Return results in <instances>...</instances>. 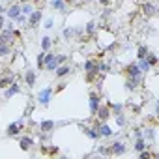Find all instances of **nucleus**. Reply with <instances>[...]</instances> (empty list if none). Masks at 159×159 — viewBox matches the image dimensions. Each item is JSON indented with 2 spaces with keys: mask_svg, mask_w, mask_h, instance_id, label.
Instances as JSON below:
<instances>
[{
  "mask_svg": "<svg viewBox=\"0 0 159 159\" xmlns=\"http://www.w3.org/2000/svg\"><path fill=\"white\" fill-rule=\"evenodd\" d=\"M51 96H52V88H43V90L38 94V101H39V105L47 107L49 101H51Z\"/></svg>",
  "mask_w": 159,
  "mask_h": 159,
  "instance_id": "obj_1",
  "label": "nucleus"
},
{
  "mask_svg": "<svg viewBox=\"0 0 159 159\" xmlns=\"http://www.w3.org/2000/svg\"><path fill=\"white\" fill-rule=\"evenodd\" d=\"M41 17H43V15H41V10H34V11L28 15V26H30V28H36V26L39 25V21H41Z\"/></svg>",
  "mask_w": 159,
  "mask_h": 159,
  "instance_id": "obj_2",
  "label": "nucleus"
},
{
  "mask_svg": "<svg viewBox=\"0 0 159 159\" xmlns=\"http://www.w3.org/2000/svg\"><path fill=\"white\" fill-rule=\"evenodd\" d=\"M99 105H101V98H99V94L92 92V94H90V112H92L94 116H96V112H98Z\"/></svg>",
  "mask_w": 159,
  "mask_h": 159,
  "instance_id": "obj_3",
  "label": "nucleus"
},
{
  "mask_svg": "<svg viewBox=\"0 0 159 159\" xmlns=\"http://www.w3.org/2000/svg\"><path fill=\"white\" fill-rule=\"evenodd\" d=\"M109 153H114V155H122V153H125V144L120 142V140H116L114 144L109 146Z\"/></svg>",
  "mask_w": 159,
  "mask_h": 159,
  "instance_id": "obj_4",
  "label": "nucleus"
},
{
  "mask_svg": "<svg viewBox=\"0 0 159 159\" xmlns=\"http://www.w3.org/2000/svg\"><path fill=\"white\" fill-rule=\"evenodd\" d=\"M25 84H26L28 88H32V86L36 84V73H34L32 69H25Z\"/></svg>",
  "mask_w": 159,
  "mask_h": 159,
  "instance_id": "obj_5",
  "label": "nucleus"
},
{
  "mask_svg": "<svg viewBox=\"0 0 159 159\" xmlns=\"http://www.w3.org/2000/svg\"><path fill=\"white\" fill-rule=\"evenodd\" d=\"M142 13H144L146 17H153V15L157 13L155 4H152V2H144V4H142Z\"/></svg>",
  "mask_w": 159,
  "mask_h": 159,
  "instance_id": "obj_6",
  "label": "nucleus"
},
{
  "mask_svg": "<svg viewBox=\"0 0 159 159\" xmlns=\"http://www.w3.org/2000/svg\"><path fill=\"white\" fill-rule=\"evenodd\" d=\"M15 94H21V86H19L17 83H13L11 86H8V88H6V92H4V98H6V99H10V98H13Z\"/></svg>",
  "mask_w": 159,
  "mask_h": 159,
  "instance_id": "obj_7",
  "label": "nucleus"
},
{
  "mask_svg": "<svg viewBox=\"0 0 159 159\" xmlns=\"http://www.w3.org/2000/svg\"><path fill=\"white\" fill-rule=\"evenodd\" d=\"M21 125H23L21 122H13V124H10V125H8V131H6L8 137H17V135L21 133Z\"/></svg>",
  "mask_w": 159,
  "mask_h": 159,
  "instance_id": "obj_8",
  "label": "nucleus"
},
{
  "mask_svg": "<svg viewBox=\"0 0 159 159\" xmlns=\"http://www.w3.org/2000/svg\"><path fill=\"white\" fill-rule=\"evenodd\" d=\"M98 60H86L84 62V71L86 73H99V69H98Z\"/></svg>",
  "mask_w": 159,
  "mask_h": 159,
  "instance_id": "obj_9",
  "label": "nucleus"
},
{
  "mask_svg": "<svg viewBox=\"0 0 159 159\" xmlns=\"http://www.w3.org/2000/svg\"><path fill=\"white\" fill-rule=\"evenodd\" d=\"M140 75H142V71L139 69V66H137V64H129V66H127V77L140 79Z\"/></svg>",
  "mask_w": 159,
  "mask_h": 159,
  "instance_id": "obj_10",
  "label": "nucleus"
},
{
  "mask_svg": "<svg viewBox=\"0 0 159 159\" xmlns=\"http://www.w3.org/2000/svg\"><path fill=\"white\" fill-rule=\"evenodd\" d=\"M6 13H8L10 19H17V17L21 15V6H19V4H13V6H10V8L6 10Z\"/></svg>",
  "mask_w": 159,
  "mask_h": 159,
  "instance_id": "obj_11",
  "label": "nucleus"
},
{
  "mask_svg": "<svg viewBox=\"0 0 159 159\" xmlns=\"http://www.w3.org/2000/svg\"><path fill=\"white\" fill-rule=\"evenodd\" d=\"M54 127H56V124H54L52 120H43V122L39 124V131H43V133H51Z\"/></svg>",
  "mask_w": 159,
  "mask_h": 159,
  "instance_id": "obj_12",
  "label": "nucleus"
},
{
  "mask_svg": "<svg viewBox=\"0 0 159 159\" xmlns=\"http://www.w3.org/2000/svg\"><path fill=\"white\" fill-rule=\"evenodd\" d=\"M98 133H99V137H112V135H114V131H112L107 124H99V125H98Z\"/></svg>",
  "mask_w": 159,
  "mask_h": 159,
  "instance_id": "obj_13",
  "label": "nucleus"
},
{
  "mask_svg": "<svg viewBox=\"0 0 159 159\" xmlns=\"http://www.w3.org/2000/svg\"><path fill=\"white\" fill-rule=\"evenodd\" d=\"M32 144H34V140H32L30 137H21V139H19V146H21L25 152H28V150L32 148Z\"/></svg>",
  "mask_w": 159,
  "mask_h": 159,
  "instance_id": "obj_14",
  "label": "nucleus"
},
{
  "mask_svg": "<svg viewBox=\"0 0 159 159\" xmlns=\"http://www.w3.org/2000/svg\"><path fill=\"white\" fill-rule=\"evenodd\" d=\"M15 83V79H13V75H6V77H2V79H0V88H8V86H11Z\"/></svg>",
  "mask_w": 159,
  "mask_h": 159,
  "instance_id": "obj_15",
  "label": "nucleus"
},
{
  "mask_svg": "<svg viewBox=\"0 0 159 159\" xmlns=\"http://www.w3.org/2000/svg\"><path fill=\"white\" fill-rule=\"evenodd\" d=\"M96 116H99V120H103V122H105V120L111 116V111H109V107H101V105H99V109H98Z\"/></svg>",
  "mask_w": 159,
  "mask_h": 159,
  "instance_id": "obj_16",
  "label": "nucleus"
},
{
  "mask_svg": "<svg viewBox=\"0 0 159 159\" xmlns=\"http://www.w3.org/2000/svg\"><path fill=\"white\" fill-rule=\"evenodd\" d=\"M51 47H52V38H49V36L41 38V51H43V52H47Z\"/></svg>",
  "mask_w": 159,
  "mask_h": 159,
  "instance_id": "obj_17",
  "label": "nucleus"
},
{
  "mask_svg": "<svg viewBox=\"0 0 159 159\" xmlns=\"http://www.w3.org/2000/svg\"><path fill=\"white\" fill-rule=\"evenodd\" d=\"M67 73H71V66L64 64V66H58V67H56V77H64V75H67Z\"/></svg>",
  "mask_w": 159,
  "mask_h": 159,
  "instance_id": "obj_18",
  "label": "nucleus"
},
{
  "mask_svg": "<svg viewBox=\"0 0 159 159\" xmlns=\"http://www.w3.org/2000/svg\"><path fill=\"white\" fill-rule=\"evenodd\" d=\"M51 6L58 11H66V0H51Z\"/></svg>",
  "mask_w": 159,
  "mask_h": 159,
  "instance_id": "obj_19",
  "label": "nucleus"
},
{
  "mask_svg": "<svg viewBox=\"0 0 159 159\" xmlns=\"http://www.w3.org/2000/svg\"><path fill=\"white\" fill-rule=\"evenodd\" d=\"M144 148H148V144H146V139H144V137H137L135 150H137V152H140V150H144Z\"/></svg>",
  "mask_w": 159,
  "mask_h": 159,
  "instance_id": "obj_20",
  "label": "nucleus"
},
{
  "mask_svg": "<svg viewBox=\"0 0 159 159\" xmlns=\"http://www.w3.org/2000/svg\"><path fill=\"white\" fill-rule=\"evenodd\" d=\"M139 83H140V79H133V77H127V90H135L137 86H139Z\"/></svg>",
  "mask_w": 159,
  "mask_h": 159,
  "instance_id": "obj_21",
  "label": "nucleus"
},
{
  "mask_svg": "<svg viewBox=\"0 0 159 159\" xmlns=\"http://www.w3.org/2000/svg\"><path fill=\"white\" fill-rule=\"evenodd\" d=\"M137 66H139V69H140L142 73H146V71H150V64L146 62V58H139V62H137Z\"/></svg>",
  "mask_w": 159,
  "mask_h": 159,
  "instance_id": "obj_22",
  "label": "nucleus"
},
{
  "mask_svg": "<svg viewBox=\"0 0 159 159\" xmlns=\"http://www.w3.org/2000/svg\"><path fill=\"white\" fill-rule=\"evenodd\" d=\"M32 11H34V8H32V4H28V2H25V4L21 6V13H23V15H26V17H28V15H30Z\"/></svg>",
  "mask_w": 159,
  "mask_h": 159,
  "instance_id": "obj_23",
  "label": "nucleus"
},
{
  "mask_svg": "<svg viewBox=\"0 0 159 159\" xmlns=\"http://www.w3.org/2000/svg\"><path fill=\"white\" fill-rule=\"evenodd\" d=\"M142 137H146L148 140H155V129H153V127L144 129V135H142Z\"/></svg>",
  "mask_w": 159,
  "mask_h": 159,
  "instance_id": "obj_24",
  "label": "nucleus"
},
{
  "mask_svg": "<svg viewBox=\"0 0 159 159\" xmlns=\"http://www.w3.org/2000/svg\"><path fill=\"white\" fill-rule=\"evenodd\" d=\"M146 62L150 64V67H153V66L157 64V56H155L153 52H148V54H146Z\"/></svg>",
  "mask_w": 159,
  "mask_h": 159,
  "instance_id": "obj_25",
  "label": "nucleus"
},
{
  "mask_svg": "<svg viewBox=\"0 0 159 159\" xmlns=\"http://www.w3.org/2000/svg\"><path fill=\"white\" fill-rule=\"evenodd\" d=\"M109 107L112 109V112H114V116H116V114H120V112L124 111V105H122V103H111Z\"/></svg>",
  "mask_w": 159,
  "mask_h": 159,
  "instance_id": "obj_26",
  "label": "nucleus"
},
{
  "mask_svg": "<svg viewBox=\"0 0 159 159\" xmlns=\"http://www.w3.org/2000/svg\"><path fill=\"white\" fill-rule=\"evenodd\" d=\"M62 36H64V39H71V38L75 36V30H73V28H64Z\"/></svg>",
  "mask_w": 159,
  "mask_h": 159,
  "instance_id": "obj_27",
  "label": "nucleus"
},
{
  "mask_svg": "<svg viewBox=\"0 0 159 159\" xmlns=\"http://www.w3.org/2000/svg\"><path fill=\"white\" fill-rule=\"evenodd\" d=\"M150 51H148V47H144V45H140L139 47V51H137V56L139 58H146V54H148Z\"/></svg>",
  "mask_w": 159,
  "mask_h": 159,
  "instance_id": "obj_28",
  "label": "nucleus"
},
{
  "mask_svg": "<svg viewBox=\"0 0 159 159\" xmlns=\"http://www.w3.org/2000/svg\"><path fill=\"white\" fill-rule=\"evenodd\" d=\"M94 30H96V23H94V21H90V23L86 25V34L90 36V34H94Z\"/></svg>",
  "mask_w": 159,
  "mask_h": 159,
  "instance_id": "obj_29",
  "label": "nucleus"
},
{
  "mask_svg": "<svg viewBox=\"0 0 159 159\" xmlns=\"http://www.w3.org/2000/svg\"><path fill=\"white\" fill-rule=\"evenodd\" d=\"M52 60H54V54H52V52H45V60H43V62H45V66H47V64H51ZM45 66H43V69H45Z\"/></svg>",
  "mask_w": 159,
  "mask_h": 159,
  "instance_id": "obj_30",
  "label": "nucleus"
},
{
  "mask_svg": "<svg viewBox=\"0 0 159 159\" xmlns=\"http://www.w3.org/2000/svg\"><path fill=\"white\" fill-rule=\"evenodd\" d=\"M116 122H118V125H125V116H124V112L116 114Z\"/></svg>",
  "mask_w": 159,
  "mask_h": 159,
  "instance_id": "obj_31",
  "label": "nucleus"
},
{
  "mask_svg": "<svg viewBox=\"0 0 159 159\" xmlns=\"http://www.w3.org/2000/svg\"><path fill=\"white\" fill-rule=\"evenodd\" d=\"M139 157H140V159H150V157H153V155H152L150 152H146V148H144V150H140V155H139Z\"/></svg>",
  "mask_w": 159,
  "mask_h": 159,
  "instance_id": "obj_32",
  "label": "nucleus"
},
{
  "mask_svg": "<svg viewBox=\"0 0 159 159\" xmlns=\"http://www.w3.org/2000/svg\"><path fill=\"white\" fill-rule=\"evenodd\" d=\"M43 26H45V28H47V30H51V28H52V26H54V21H52V19H47V21H45V25H43Z\"/></svg>",
  "mask_w": 159,
  "mask_h": 159,
  "instance_id": "obj_33",
  "label": "nucleus"
},
{
  "mask_svg": "<svg viewBox=\"0 0 159 159\" xmlns=\"http://www.w3.org/2000/svg\"><path fill=\"white\" fill-rule=\"evenodd\" d=\"M4 21H6V19H4V15H0V30L4 28Z\"/></svg>",
  "mask_w": 159,
  "mask_h": 159,
  "instance_id": "obj_34",
  "label": "nucleus"
},
{
  "mask_svg": "<svg viewBox=\"0 0 159 159\" xmlns=\"http://www.w3.org/2000/svg\"><path fill=\"white\" fill-rule=\"evenodd\" d=\"M135 137H142V131L140 129H135Z\"/></svg>",
  "mask_w": 159,
  "mask_h": 159,
  "instance_id": "obj_35",
  "label": "nucleus"
},
{
  "mask_svg": "<svg viewBox=\"0 0 159 159\" xmlns=\"http://www.w3.org/2000/svg\"><path fill=\"white\" fill-rule=\"evenodd\" d=\"M4 13H6V8H4V6H0V15H4Z\"/></svg>",
  "mask_w": 159,
  "mask_h": 159,
  "instance_id": "obj_36",
  "label": "nucleus"
},
{
  "mask_svg": "<svg viewBox=\"0 0 159 159\" xmlns=\"http://www.w3.org/2000/svg\"><path fill=\"white\" fill-rule=\"evenodd\" d=\"M99 2H101L103 6H107V4H109V0H99Z\"/></svg>",
  "mask_w": 159,
  "mask_h": 159,
  "instance_id": "obj_37",
  "label": "nucleus"
},
{
  "mask_svg": "<svg viewBox=\"0 0 159 159\" xmlns=\"http://www.w3.org/2000/svg\"><path fill=\"white\" fill-rule=\"evenodd\" d=\"M19 2H21V4H25V2H30V0H19Z\"/></svg>",
  "mask_w": 159,
  "mask_h": 159,
  "instance_id": "obj_38",
  "label": "nucleus"
},
{
  "mask_svg": "<svg viewBox=\"0 0 159 159\" xmlns=\"http://www.w3.org/2000/svg\"><path fill=\"white\" fill-rule=\"evenodd\" d=\"M84 2H92V0H84Z\"/></svg>",
  "mask_w": 159,
  "mask_h": 159,
  "instance_id": "obj_39",
  "label": "nucleus"
},
{
  "mask_svg": "<svg viewBox=\"0 0 159 159\" xmlns=\"http://www.w3.org/2000/svg\"><path fill=\"white\" fill-rule=\"evenodd\" d=\"M36 2H39V0H36Z\"/></svg>",
  "mask_w": 159,
  "mask_h": 159,
  "instance_id": "obj_40",
  "label": "nucleus"
}]
</instances>
